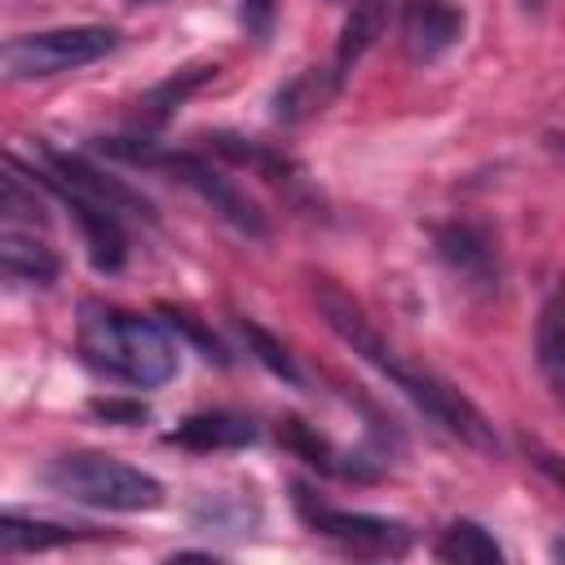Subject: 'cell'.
Wrapping results in <instances>:
<instances>
[{"mask_svg":"<svg viewBox=\"0 0 565 565\" xmlns=\"http://www.w3.org/2000/svg\"><path fill=\"white\" fill-rule=\"evenodd\" d=\"M172 446H185V450H238V446H252L256 441V424L247 415H234V411H199V415H185L172 433H168Z\"/></svg>","mask_w":565,"mask_h":565,"instance_id":"7c38bea8","label":"cell"},{"mask_svg":"<svg viewBox=\"0 0 565 565\" xmlns=\"http://www.w3.org/2000/svg\"><path fill=\"white\" fill-rule=\"evenodd\" d=\"M35 159H40V168H44V172H53L57 181H66V185H75L79 194L97 199V203H102V207H110L115 216L154 221L150 199H141L128 181H119V177L102 172L93 159H84V154H75V150H62V146H49V141H40V146H35Z\"/></svg>","mask_w":565,"mask_h":565,"instance_id":"ba28073f","label":"cell"},{"mask_svg":"<svg viewBox=\"0 0 565 565\" xmlns=\"http://www.w3.org/2000/svg\"><path fill=\"white\" fill-rule=\"evenodd\" d=\"M433 556L437 561H450V565H494L503 561V547L494 543V534L477 521H450L441 530V539L433 543Z\"/></svg>","mask_w":565,"mask_h":565,"instance_id":"ac0fdd59","label":"cell"},{"mask_svg":"<svg viewBox=\"0 0 565 565\" xmlns=\"http://www.w3.org/2000/svg\"><path fill=\"white\" fill-rule=\"evenodd\" d=\"M313 305H318L322 322H327L362 362H371L393 388H402L428 424H437L441 433H450L455 441H463V446H472V450H481V455H499V433H494V424H490L450 380H441V375L428 371V366L406 362V358L375 331V322L366 318V309H362L353 296H344L331 278H313Z\"/></svg>","mask_w":565,"mask_h":565,"instance_id":"6da1fadb","label":"cell"},{"mask_svg":"<svg viewBox=\"0 0 565 565\" xmlns=\"http://www.w3.org/2000/svg\"><path fill=\"white\" fill-rule=\"evenodd\" d=\"M340 84H344V79H340L335 71H318V66L300 71L296 79H287V84L274 93V119H282V124H300V119L327 110L331 97L340 93Z\"/></svg>","mask_w":565,"mask_h":565,"instance_id":"5bb4252c","label":"cell"},{"mask_svg":"<svg viewBox=\"0 0 565 565\" xmlns=\"http://www.w3.org/2000/svg\"><path fill=\"white\" fill-rule=\"evenodd\" d=\"M433 247H437L441 265L455 278H463V287H472V291L499 287V252L481 225H468V221L433 225Z\"/></svg>","mask_w":565,"mask_h":565,"instance_id":"9c48e42d","label":"cell"},{"mask_svg":"<svg viewBox=\"0 0 565 565\" xmlns=\"http://www.w3.org/2000/svg\"><path fill=\"white\" fill-rule=\"evenodd\" d=\"M534 362L552 397L565 406V282H556L534 318Z\"/></svg>","mask_w":565,"mask_h":565,"instance_id":"4fadbf2b","label":"cell"},{"mask_svg":"<svg viewBox=\"0 0 565 565\" xmlns=\"http://www.w3.org/2000/svg\"><path fill=\"white\" fill-rule=\"evenodd\" d=\"M132 4H146V0H132Z\"/></svg>","mask_w":565,"mask_h":565,"instance_id":"83f0119b","label":"cell"},{"mask_svg":"<svg viewBox=\"0 0 565 565\" xmlns=\"http://www.w3.org/2000/svg\"><path fill=\"white\" fill-rule=\"evenodd\" d=\"M525 455L534 459V468H539L543 477H552V481H556V486L565 490V463H561V459H556L552 450H543L539 441H525Z\"/></svg>","mask_w":565,"mask_h":565,"instance_id":"d4e9b609","label":"cell"},{"mask_svg":"<svg viewBox=\"0 0 565 565\" xmlns=\"http://www.w3.org/2000/svg\"><path fill=\"white\" fill-rule=\"evenodd\" d=\"M84 534H88L84 525H57V521H35V516H18V512H4V516H0V547H4L9 556L62 547V543H75V539H84Z\"/></svg>","mask_w":565,"mask_h":565,"instance_id":"e0dca14e","label":"cell"},{"mask_svg":"<svg viewBox=\"0 0 565 565\" xmlns=\"http://www.w3.org/2000/svg\"><path fill=\"white\" fill-rule=\"evenodd\" d=\"M207 141H212V150H216L221 159H230V163H238V168H252V172H260V177L274 181V185H296L291 159L265 150L260 141H247V137H234V132H212Z\"/></svg>","mask_w":565,"mask_h":565,"instance_id":"d6986e66","label":"cell"},{"mask_svg":"<svg viewBox=\"0 0 565 565\" xmlns=\"http://www.w3.org/2000/svg\"><path fill=\"white\" fill-rule=\"evenodd\" d=\"M168 318H172V327H181V331H185V335H190V340H194V344L203 349V358H216L221 366L230 362V353L221 349V340H216V335H207V331H203V327H199V322H194L190 313H168Z\"/></svg>","mask_w":565,"mask_h":565,"instance_id":"603a6c76","label":"cell"},{"mask_svg":"<svg viewBox=\"0 0 565 565\" xmlns=\"http://www.w3.org/2000/svg\"><path fill=\"white\" fill-rule=\"evenodd\" d=\"M79 358L119 384L159 388L177 375V344L141 313H124L102 300L79 305Z\"/></svg>","mask_w":565,"mask_h":565,"instance_id":"7a4b0ae2","label":"cell"},{"mask_svg":"<svg viewBox=\"0 0 565 565\" xmlns=\"http://www.w3.org/2000/svg\"><path fill=\"white\" fill-rule=\"evenodd\" d=\"M71 216H75V225H79V234H84V247H88V260H93V269L97 274H119L124 269V260H128V238H124V216H115L110 207H102L97 199H88V194H79L75 185H66V181H57L53 172H44V168H26Z\"/></svg>","mask_w":565,"mask_h":565,"instance_id":"52a82bcc","label":"cell"},{"mask_svg":"<svg viewBox=\"0 0 565 565\" xmlns=\"http://www.w3.org/2000/svg\"><path fill=\"white\" fill-rule=\"evenodd\" d=\"M93 415H102L110 424H141L146 419V406L141 402H119V397H97L93 402Z\"/></svg>","mask_w":565,"mask_h":565,"instance_id":"cb8c5ba5","label":"cell"},{"mask_svg":"<svg viewBox=\"0 0 565 565\" xmlns=\"http://www.w3.org/2000/svg\"><path fill=\"white\" fill-rule=\"evenodd\" d=\"M274 18H278V0H238V22L256 44L274 35Z\"/></svg>","mask_w":565,"mask_h":565,"instance_id":"7402d4cb","label":"cell"},{"mask_svg":"<svg viewBox=\"0 0 565 565\" xmlns=\"http://www.w3.org/2000/svg\"><path fill=\"white\" fill-rule=\"evenodd\" d=\"M238 331H243V340H247V353H252L269 375L287 380L291 388H300V384H305V375H300V366L291 362V353H287V344H282V340H274L265 327H256V322H247V318H238Z\"/></svg>","mask_w":565,"mask_h":565,"instance_id":"44dd1931","label":"cell"},{"mask_svg":"<svg viewBox=\"0 0 565 565\" xmlns=\"http://www.w3.org/2000/svg\"><path fill=\"white\" fill-rule=\"evenodd\" d=\"M278 441H282L291 455H300L309 468L327 472V477H340V481H375V477H380V468H375L371 459L335 450L313 424H305V419H296V415H282V419H278Z\"/></svg>","mask_w":565,"mask_h":565,"instance_id":"8fae6325","label":"cell"},{"mask_svg":"<svg viewBox=\"0 0 565 565\" xmlns=\"http://www.w3.org/2000/svg\"><path fill=\"white\" fill-rule=\"evenodd\" d=\"M296 512L305 516V525L349 552H366V556H402L411 547V530L402 521L388 516H371V512H349V508H331L318 494H309L305 486H296Z\"/></svg>","mask_w":565,"mask_h":565,"instance_id":"8992f818","label":"cell"},{"mask_svg":"<svg viewBox=\"0 0 565 565\" xmlns=\"http://www.w3.org/2000/svg\"><path fill=\"white\" fill-rule=\"evenodd\" d=\"M384 22H388V0H353V9L344 18V31L335 40V66L331 71L340 79L362 62V53L375 44V35L384 31Z\"/></svg>","mask_w":565,"mask_h":565,"instance_id":"9a60e30c","label":"cell"},{"mask_svg":"<svg viewBox=\"0 0 565 565\" xmlns=\"http://www.w3.org/2000/svg\"><path fill=\"white\" fill-rule=\"evenodd\" d=\"M0 265H4V278L9 282H31V287H49L57 278V256L35 243V238H22L18 230H4L0 234Z\"/></svg>","mask_w":565,"mask_h":565,"instance_id":"2e32d148","label":"cell"},{"mask_svg":"<svg viewBox=\"0 0 565 565\" xmlns=\"http://www.w3.org/2000/svg\"><path fill=\"white\" fill-rule=\"evenodd\" d=\"M40 477L53 494L84 508H102V512H150L163 503V486L115 455H93V450L62 455Z\"/></svg>","mask_w":565,"mask_h":565,"instance_id":"3957f363","label":"cell"},{"mask_svg":"<svg viewBox=\"0 0 565 565\" xmlns=\"http://www.w3.org/2000/svg\"><path fill=\"white\" fill-rule=\"evenodd\" d=\"M216 75V66H185V71H177V75H168L163 84H154L141 102H137V110H141V119H150V124H163L199 84H207Z\"/></svg>","mask_w":565,"mask_h":565,"instance_id":"ffe728a7","label":"cell"},{"mask_svg":"<svg viewBox=\"0 0 565 565\" xmlns=\"http://www.w3.org/2000/svg\"><path fill=\"white\" fill-rule=\"evenodd\" d=\"M141 168H154V172H168L172 181H181L185 190H194L225 225H234L238 234H247V238H265L269 234V221H265V212L207 159V154H199V150H163L159 141L146 150V159H141Z\"/></svg>","mask_w":565,"mask_h":565,"instance_id":"5b68a950","label":"cell"},{"mask_svg":"<svg viewBox=\"0 0 565 565\" xmlns=\"http://www.w3.org/2000/svg\"><path fill=\"white\" fill-rule=\"evenodd\" d=\"M552 556H556V561H565V539H556V543H552Z\"/></svg>","mask_w":565,"mask_h":565,"instance_id":"484cf974","label":"cell"},{"mask_svg":"<svg viewBox=\"0 0 565 565\" xmlns=\"http://www.w3.org/2000/svg\"><path fill=\"white\" fill-rule=\"evenodd\" d=\"M521 4H525V9H534V13H539V9H543V4H547V0H521Z\"/></svg>","mask_w":565,"mask_h":565,"instance_id":"4316f807","label":"cell"},{"mask_svg":"<svg viewBox=\"0 0 565 565\" xmlns=\"http://www.w3.org/2000/svg\"><path fill=\"white\" fill-rule=\"evenodd\" d=\"M463 35V9L450 0H406L402 9V44L411 62H433L455 49Z\"/></svg>","mask_w":565,"mask_h":565,"instance_id":"30bf717a","label":"cell"},{"mask_svg":"<svg viewBox=\"0 0 565 565\" xmlns=\"http://www.w3.org/2000/svg\"><path fill=\"white\" fill-rule=\"evenodd\" d=\"M119 49L115 26H53V31H31L13 35L0 49V75L9 84L18 79H49L62 71H79L106 53Z\"/></svg>","mask_w":565,"mask_h":565,"instance_id":"277c9868","label":"cell"}]
</instances>
